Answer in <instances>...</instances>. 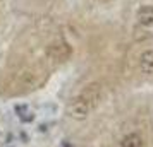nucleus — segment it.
Masks as SVG:
<instances>
[{
	"mask_svg": "<svg viewBox=\"0 0 153 147\" xmlns=\"http://www.w3.org/2000/svg\"><path fill=\"white\" fill-rule=\"evenodd\" d=\"M91 110H93V106H91L88 101H84L81 96L74 98L71 101V105L67 106L69 116H72V118H76V120H84L91 113Z\"/></svg>",
	"mask_w": 153,
	"mask_h": 147,
	"instance_id": "1",
	"label": "nucleus"
},
{
	"mask_svg": "<svg viewBox=\"0 0 153 147\" xmlns=\"http://www.w3.org/2000/svg\"><path fill=\"white\" fill-rule=\"evenodd\" d=\"M79 96H81L84 101H88V103L95 108V106L98 105V101H100V96H102V86L100 84H90Z\"/></svg>",
	"mask_w": 153,
	"mask_h": 147,
	"instance_id": "2",
	"label": "nucleus"
},
{
	"mask_svg": "<svg viewBox=\"0 0 153 147\" xmlns=\"http://www.w3.org/2000/svg\"><path fill=\"white\" fill-rule=\"evenodd\" d=\"M120 147H143V140L138 133H129L122 139Z\"/></svg>",
	"mask_w": 153,
	"mask_h": 147,
	"instance_id": "5",
	"label": "nucleus"
},
{
	"mask_svg": "<svg viewBox=\"0 0 153 147\" xmlns=\"http://www.w3.org/2000/svg\"><path fill=\"white\" fill-rule=\"evenodd\" d=\"M139 62H141V69L145 72L153 74V51H145L139 58Z\"/></svg>",
	"mask_w": 153,
	"mask_h": 147,
	"instance_id": "6",
	"label": "nucleus"
},
{
	"mask_svg": "<svg viewBox=\"0 0 153 147\" xmlns=\"http://www.w3.org/2000/svg\"><path fill=\"white\" fill-rule=\"evenodd\" d=\"M48 55L53 58V60H65L69 58L71 55V48L64 43H59V45H52L48 48Z\"/></svg>",
	"mask_w": 153,
	"mask_h": 147,
	"instance_id": "3",
	"label": "nucleus"
},
{
	"mask_svg": "<svg viewBox=\"0 0 153 147\" xmlns=\"http://www.w3.org/2000/svg\"><path fill=\"white\" fill-rule=\"evenodd\" d=\"M138 21L146 26V28H150L153 26V7L152 5H145V7H141L138 10Z\"/></svg>",
	"mask_w": 153,
	"mask_h": 147,
	"instance_id": "4",
	"label": "nucleus"
}]
</instances>
